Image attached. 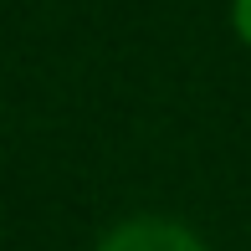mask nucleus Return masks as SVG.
<instances>
[{"mask_svg": "<svg viewBox=\"0 0 251 251\" xmlns=\"http://www.w3.org/2000/svg\"><path fill=\"white\" fill-rule=\"evenodd\" d=\"M98 251H205V241L190 226L164 221V215H133V221L113 226L98 241Z\"/></svg>", "mask_w": 251, "mask_h": 251, "instance_id": "obj_1", "label": "nucleus"}, {"mask_svg": "<svg viewBox=\"0 0 251 251\" xmlns=\"http://www.w3.org/2000/svg\"><path fill=\"white\" fill-rule=\"evenodd\" d=\"M231 26H236V36L251 47V0H231Z\"/></svg>", "mask_w": 251, "mask_h": 251, "instance_id": "obj_2", "label": "nucleus"}]
</instances>
